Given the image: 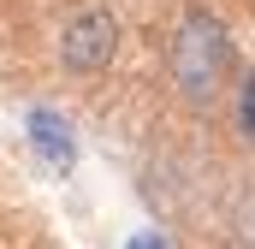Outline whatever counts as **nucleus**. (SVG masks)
Returning a JSON list of instances; mask_svg holds the SVG:
<instances>
[{
	"instance_id": "obj_1",
	"label": "nucleus",
	"mask_w": 255,
	"mask_h": 249,
	"mask_svg": "<svg viewBox=\"0 0 255 249\" xmlns=\"http://www.w3.org/2000/svg\"><path fill=\"white\" fill-rule=\"evenodd\" d=\"M226 71H232V30L214 12L190 6L172 30V83H178V95L208 107L226 89Z\"/></svg>"
},
{
	"instance_id": "obj_2",
	"label": "nucleus",
	"mask_w": 255,
	"mask_h": 249,
	"mask_svg": "<svg viewBox=\"0 0 255 249\" xmlns=\"http://www.w3.org/2000/svg\"><path fill=\"white\" fill-rule=\"evenodd\" d=\"M113 60H119V18H113V6L71 12L65 30H60V65L71 77H101Z\"/></svg>"
},
{
	"instance_id": "obj_3",
	"label": "nucleus",
	"mask_w": 255,
	"mask_h": 249,
	"mask_svg": "<svg viewBox=\"0 0 255 249\" xmlns=\"http://www.w3.org/2000/svg\"><path fill=\"white\" fill-rule=\"evenodd\" d=\"M24 130H30V148H36V160H42L48 172L65 178V172L77 166V136H71V119H65V113H54V107H30Z\"/></svg>"
},
{
	"instance_id": "obj_4",
	"label": "nucleus",
	"mask_w": 255,
	"mask_h": 249,
	"mask_svg": "<svg viewBox=\"0 0 255 249\" xmlns=\"http://www.w3.org/2000/svg\"><path fill=\"white\" fill-rule=\"evenodd\" d=\"M232 119H238V130L255 142V71L238 83V101H232Z\"/></svg>"
},
{
	"instance_id": "obj_5",
	"label": "nucleus",
	"mask_w": 255,
	"mask_h": 249,
	"mask_svg": "<svg viewBox=\"0 0 255 249\" xmlns=\"http://www.w3.org/2000/svg\"><path fill=\"white\" fill-rule=\"evenodd\" d=\"M125 249H172V244H166V232H136Z\"/></svg>"
}]
</instances>
